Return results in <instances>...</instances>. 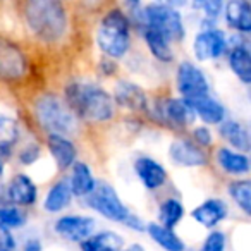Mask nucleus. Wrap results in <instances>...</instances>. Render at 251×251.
Here are the masks:
<instances>
[{
	"label": "nucleus",
	"instance_id": "obj_1",
	"mask_svg": "<svg viewBox=\"0 0 251 251\" xmlns=\"http://www.w3.org/2000/svg\"><path fill=\"white\" fill-rule=\"evenodd\" d=\"M66 97L71 110L86 121L103 122L114 117L112 97L95 84L73 83L67 86Z\"/></svg>",
	"mask_w": 251,
	"mask_h": 251
},
{
	"label": "nucleus",
	"instance_id": "obj_2",
	"mask_svg": "<svg viewBox=\"0 0 251 251\" xmlns=\"http://www.w3.org/2000/svg\"><path fill=\"white\" fill-rule=\"evenodd\" d=\"M25 18L29 29L45 42H57L67 26L66 11L59 0H26Z\"/></svg>",
	"mask_w": 251,
	"mask_h": 251
},
{
	"label": "nucleus",
	"instance_id": "obj_3",
	"mask_svg": "<svg viewBox=\"0 0 251 251\" xmlns=\"http://www.w3.org/2000/svg\"><path fill=\"white\" fill-rule=\"evenodd\" d=\"M86 203L93 210H97L100 215L107 217L115 222H121L129 226L131 229L143 230V222L138 219L136 215L129 212V208L121 201V198L117 196L115 189L110 184H107L105 181L95 182L93 189L90 195H86Z\"/></svg>",
	"mask_w": 251,
	"mask_h": 251
},
{
	"label": "nucleus",
	"instance_id": "obj_4",
	"mask_svg": "<svg viewBox=\"0 0 251 251\" xmlns=\"http://www.w3.org/2000/svg\"><path fill=\"white\" fill-rule=\"evenodd\" d=\"M97 42L101 52L108 57L119 59L129 49V21L124 12L114 9L110 11L98 26Z\"/></svg>",
	"mask_w": 251,
	"mask_h": 251
},
{
	"label": "nucleus",
	"instance_id": "obj_5",
	"mask_svg": "<svg viewBox=\"0 0 251 251\" xmlns=\"http://www.w3.org/2000/svg\"><path fill=\"white\" fill-rule=\"evenodd\" d=\"M35 114L40 126L52 134H73L77 129L76 114L53 95H45L36 101Z\"/></svg>",
	"mask_w": 251,
	"mask_h": 251
},
{
	"label": "nucleus",
	"instance_id": "obj_6",
	"mask_svg": "<svg viewBox=\"0 0 251 251\" xmlns=\"http://www.w3.org/2000/svg\"><path fill=\"white\" fill-rule=\"evenodd\" d=\"M140 19L143 28L160 33L167 42H181L184 38V25L174 7L164 4H150L141 11Z\"/></svg>",
	"mask_w": 251,
	"mask_h": 251
},
{
	"label": "nucleus",
	"instance_id": "obj_7",
	"mask_svg": "<svg viewBox=\"0 0 251 251\" xmlns=\"http://www.w3.org/2000/svg\"><path fill=\"white\" fill-rule=\"evenodd\" d=\"M28 62L18 45L0 36V79L16 81L26 74Z\"/></svg>",
	"mask_w": 251,
	"mask_h": 251
},
{
	"label": "nucleus",
	"instance_id": "obj_8",
	"mask_svg": "<svg viewBox=\"0 0 251 251\" xmlns=\"http://www.w3.org/2000/svg\"><path fill=\"white\" fill-rule=\"evenodd\" d=\"M53 229L64 239L73 241V243H83L93 234L95 220L91 217L83 215H66L57 220Z\"/></svg>",
	"mask_w": 251,
	"mask_h": 251
},
{
	"label": "nucleus",
	"instance_id": "obj_9",
	"mask_svg": "<svg viewBox=\"0 0 251 251\" xmlns=\"http://www.w3.org/2000/svg\"><path fill=\"white\" fill-rule=\"evenodd\" d=\"M227 36L220 29H205L195 38V55L198 60H208V59H219L227 50Z\"/></svg>",
	"mask_w": 251,
	"mask_h": 251
},
{
	"label": "nucleus",
	"instance_id": "obj_10",
	"mask_svg": "<svg viewBox=\"0 0 251 251\" xmlns=\"http://www.w3.org/2000/svg\"><path fill=\"white\" fill-rule=\"evenodd\" d=\"M176 81H177V90L184 95V98L208 93V81L205 74L191 62H182L177 67Z\"/></svg>",
	"mask_w": 251,
	"mask_h": 251
},
{
	"label": "nucleus",
	"instance_id": "obj_11",
	"mask_svg": "<svg viewBox=\"0 0 251 251\" xmlns=\"http://www.w3.org/2000/svg\"><path fill=\"white\" fill-rule=\"evenodd\" d=\"M184 100L193 108L195 115H198L205 124H220L226 117V108L217 100H213L208 93L196 95V97H189Z\"/></svg>",
	"mask_w": 251,
	"mask_h": 251
},
{
	"label": "nucleus",
	"instance_id": "obj_12",
	"mask_svg": "<svg viewBox=\"0 0 251 251\" xmlns=\"http://www.w3.org/2000/svg\"><path fill=\"white\" fill-rule=\"evenodd\" d=\"M158 110H160V115L165 121H169L171 124L181 126V127L191 126L196 119L195 112H193V108L189 107L184 98H171V100H165L164 103L160 105Z\"/></svg>",
	"mask_w": 251,
	"mask_h": 251
},
{
	"label": "nucleus",
	"instance_id": "obj_13",
	"mask_svg": "<svg viewBox=\"0 0 251 251\" xmlns=\"http://www.w3.org/2000/svg\"><path fill=\"white\" fill-rule=\"evenodd\" d=\"M134 171H136L140 181L147 186L148 189H157L160 186L165 184L167 181V172L162 167V164H158L157 160L148 157H141L134 164Z\"/></svg>",
	"mask_w": 251,
	"mask_h": 251
},
{
	"label": "nucleus",
	"instance_id": "obj_14",
	"mask_svg": "<svg viewBox=\"0 0 251 251\" xmlns=\"http://www.w3.org/2000/svg\"><path fill=\"white\" fill-rule=\"evenodd\" d=\"M114 97H115L114 100L117 101L121 107L129 108V110H134V112L145 110L148 103L145 91L134 83H119L117 86H115Z\"/></svg>",
	"mask_w": 251,
	"mask_h": 251
},
{
	"label": "nucleus",
	"instance_id": "obj_15",
	"mask_svg": "<svg viewBox=\"0 0 251 251\" xmlns=\"http://www.w3.org/2000/svg\"><path fill=\"white\" fill-rule=\"evenodd\" d=\"M169 151H171L172 160L184 167H200V165H205L206 162L205 153L195 143H189L186 140H176Z\"/></svg>",
	"mask_w": 251,
	"mask_h": 251
},
{
	"label": "nucleus",
	"instance_id": "obj_16",
	"mask_svg": "<svg viewBox=\"0 0 251 251\" xmlns=\"http://www.w3.org/2000/svg\"><path fill=\"white\" fill-rule=\"evenodd\" d=\"M193 219L198 224H201L203 227H215L220 220H224L227 217V205L222 200H206L200 206H196L191 212Z\"/></svg>",
	"mask_w": 251,
	"mask_h": 251
},
{
	"label": "nucleus",
	"instance_id": "obj_17",
	"mask_svg": "<svg viewBox=\"0 0 251 251\" xmlns=\"http://www.w3.org/2000/svg\"><path fill=\"white\" fill-rule=\"evenodd\" d=\"M7 195H9V200H11V201L18 203V205H23V206H28L36 201L38 191H36L35 182H33L28 176L18 174L16 177H12L11 182H9Z\"/></svg>",
	"mask_w": 251,
	"mask_h": 251
},
{
	"label": "nucleus",
	"instance_id": "obj_18",
	"mask_svg": "<svg viewBox=\"0 0 251 251\" xmlns=\"http://www.w3.org/2000/svg\"><path fill=\"white\" fill-rule=\"evenodd\" d=\"M226 19L236 31H251V7L248 0H229L226 5Z\"/></svg>",
	"mask_w": 251,
	"mask_h": 251
},
{
	"label": "nucleus",
	"instance_id": "obj_19",
	"mask_svg": "<svg viewBox=\"0 0 251 251\" xmlns=\"http://www.w3.org/2000/svg\"><path fill=\"white\" fill-rule=\"evenodd\" d=\"M49 150L52 153L59 169H67L76 160V147L62 134H50L49 136Z\"/></svg>",
	"mask_w": 251,
	"mask_h": 251
},
{
	"label": "nucleus",
	"instance_id": "obj_20",
	"mask_svg": "<svg viewBox=\"0 0 251 251\" xmlns=\"http://www.w3.org/2000/svg\"><path fill=\"white\" fill-rule=\"evenodd\" d=\"M73 200V189H71L69 181L62 179V181L55 182V184L50 188L49 195L45 198V203H43V208L50 213H57L60 210H64Z\"/></svg>",
	"mask_w": 251,
	"mask_h": 251
},
{
	"label": "nucleus",
	"instance_id": "obj_21",
	"mask_svg": "<svg viewBox=\"0 0 251 251\" xmlns=\"http://www.w3.org/2000/svg\"><path fill=\"white\" fill-rule=\"evenodd\" d=\"M219 129L220 134L229 141L230 147L237 148L239 151L250 150V133L243 124L234 121H222Z\"/></svg>",
	"mask_w": 251,
	"mask_h": 251
},
{
	"label": "nucleus",
	"instance_id": "obj_22",
	"mask_svg": "<svg viewBox=\"0 0 251 251\" xmlns=\"http://www.w3.org/2000/svg\"><path fill=\"white\" fill-rule=\"evenodd\" d=\"M217 160L219 165L226 172L232 176H243L250 172V160H248L246 155L232 151L229 148H220L219 153H217Z\"/></svg>",
	"mask_w": 251,
	"mask_h": 251
},
{
	"label": "nucleus",
	"instance_id": "obj_23",
	"mask_svg": "<svg viewBox=\"0 0 251 251\" xmlns=\"http://www.w3.org/2000/svg\"><path fill=\"white\" fill-rule=\"evenodd\" d=\"M95 177L91 174L90 167L86 164H81V162H74L73 164V176H71V189H73V195L76 196H86L91 193L95 186Z\"/></svg>",
	"mask_w": 251,
	"mask_h": 251
},
{
	"label": "nucleus",
	"instance_id": "obj_24",
	"mask_svg": "<svg viewBox=\"0 0 251 251\" xmlns=\"http://www.w3.org/2000/svg\"><path fill=\"white\" fill-rule=\"evenodd\" d=\"M124 244V239L117 232L105 230L97 236H90L83 241L84 251H119Z\"/></svg>",
	"mask_w": 251,
	"mask_h": 251
},
{
	"label": "nucleus",
	"instance_id": "obj_25",
	"mask_svg": "<svg viewBox=\"0 0 251 251\" xmlns=\"http://www.w3.org/2000/svg\"><path fill=\"white\" fill-rule=\"evenodd\" d=\"M150 237L157 244H160L165 251H184V243L177 237L174 229H169L160 224H150L147 227Z\"/></svg>",
	"mask_w": 251,
	"mask_h": 251
},
{
	"label": "nucleus",
	"instance_id": "obj_26",
	"mask_svg": "<svg viewBox=\"0 0 251 251\" xmlns=\"http://www.w3.org/2000/svg\"><path fill=\"white\" fill-rule=\"evenodd\" d=\"M230 69L234 71L237 77L243 83H250L251 81V55L248 52L246 47H234L232 52L229 55Z\"/></svg>",
	"mask_w": 251,
	"mask_h": 251
},
{
	"label": "nucleus",
	"instance_id": "obj_27",
	"mask_svg": "<svg viewBox=\"0 0 251 251\" xmlns=\"http://www.w3.org/2000/svg\"><path fill=\"white\" fill-rule=\"evenodd\" d=\"M145 40H147V45L150 49L151 55L155 57L157 60L160 62H171L174 53H172V49H171V43L160 35V33L153 31L150 28H145Z\"/></svg>",
	"mask_w": 251,
	"mask_h": 251
},
{
	"label": "nucleus",
	"instance_id": "obj_28",
	"mask_svg": "<svg viewBox=\"0 0 251 251\" xmlns=\"http://www.w3.org/2000/svg\"><path fill=\"white\" fill-rule=\"evenodd\" d=\"M182 215H184V206L179 200L169 198L160 205V213H158V219L162 222L160 226L174 229L179 220L182 219Z\"/></svg>",
	"mask_w": 251,
	"mask_h": 251
},
{
	"label": "nucleus",
	"instance_id": "obj_29",
	"mask_svg": "<svg viewBox=\"0 0 251 251\" xmlns=\"http://www.w3.org/2000/svg\"><path fill=\"white\" fill-rule=\"evenodd\" d=\"M229 195L232 196V200L241 206L246 215L251 213V182L248 179L243 181H236L229 186Z\"/></svg>",
	"mask_w": 251,
	"mask_h": 251
},
{
	"label": "nucleus",
	"instance_id": "obj_30",
	"mask_svg": "<svg viewBox=\"0 0 251 251\" xmlns=\"http://www.w3.org/2000/svg\"><path fill=\"white\" fill-rule=\"evenodd\" d=\"M26 222V215L19 208L12 206H0V230H11L23 227Z\"/></svg>",
	"mask_w": 251,
	"mask_h": 251
},
{
	"label": "nucleus",
	"instance_id": "obj_31",
	"mask_svg": "<svg viewBox=\"0 0 251 251\" xmlns=\"http://www.w3.org/2000/svg\"><path fill=\"white\" fill-rule=\"evenodd\" d=\"M18 124L9 115L0 114V145H12L18 138Z\"/></svg>",
	"mask_w": 251,
	"mask_h": 251
},
{
	"label": "nucleus",
	"instance_id": "obj_32",
	"mask_svg": "<svg viewBox=\"0 0 251 251\" xmlns=\"http://www.w3.org/2000/svg\"><path fill=\"white\" fill-rule=\"evenodd\" d=\"M224 250H226V236H224V232L213 230V232L208 234V237L205 239V243H203L200 251H224Z\"/></svg>",
	"mask_w": 251,
	"mask_h": 251
},
{
	"label": "nucleus",
	"instance_id": "obj_33",
	"mask_svg": "<svg viewBox=\"0 0 251 251\" xmlns=\"http://www.w3.org/2000/svg\"><path fill=\"white\" fill-rule=\"evenodd\" d=\"M193 2H195V7L205 12L208 19L217 18L222 11V0H193Z\"/></svg>",
	"mask_w": 251,
	"mask_h": 251
},
{
	"label": "nucleus",
	"instance_id": "obj_34",
	"mask_svg": "<svg viewBox=\"0 0 251 251\" xmlns=\"http://www.w3.org/2000/svg\"><path fill=\"white\" fill-rule=\"evenodd\" d=\"M40 157V148L36 147V145H28V147L25 148V150L19 153V158H21L23 164H33V162L36 160V158Z\"/></svg>",
	"mask_w": 251,
	"mask_h": 251
},
{
	"label": "nucleus",
	"instance_id": "obj_35",
	"mask_svg": "<svg viewBox=\"0 0 251 251\" xmlns=\"http://www.w3.org/2000/svg\"><path fill=\"white\" fill-rule=\"evenodd\" d=\"M16 241L9 230H0V251H14Z\"/></svg>",
	"mask_w": 251,
	"mask_h": 251
},
{
	"label": "nucleus",
	"instance_id": "obj_36",
	"mask_svg": "<svg viewBox=\"0 0 251 251\" xmlns=\"http://www.w3.org/2000/svg\"><path fill=\"white\" fill-rule=\"evenodd\" d=\"M195 140L198 145L206 147V145H212V133H210L208 127H196L195 129Z\"/></svg>",
	"mask_w": 251,
	"mask_h": 251
},
{
	"label": "nucleus",
	"instance_id": "obj_37",
	"mask_svg": "<svg viewBox=\"0 0 251 251\" xmlns=\"http://www.w3.org/2000/svg\"><path fill=\"white\" fill-rule=\"evenodd\" d=\"M9 158V147L7 145H0V176L4 172V165Z\"/></svg>",
	"mask_w": 251,
	"mask_h": 251
},
{
	"label": "nucleus",
	"instance_id": "obj_38",
	"mask_svg": "<svg viewBox=\"0 0 251 251\" xmlns=\"http://www.w3.org/2000/svg\"><path fill=\"white\" fill-rule=\"evenodd\" d=\"M25 251H42V244L38 239H29L25 246Z\"/></svg>",
	"mask_w": 251,
	"mask_h": 251
},
{
	"label": "nucleus",
	"instance_id": "obj_39",
	"mask_svg": "<svg viewBox=\"0 0 251 251\" xmlns=\"http://www.w3.org/2000/svg\"><path fill=\"white\" fill-rule=\"evenodd\" d=\"M164 5H169V7H179V5H184L186 0H160Z\"/></svg>",
	"mask_w": 251,
	"mask_h": 251
},
{
	"label": "nucleus",
	"instance_id": "obj_40",
	"mask_svg": "<svg viewBox=\"0 0 251 251\" xmlns=\"http://www.w3.org/2000/svg\"><path fill=\"white\" fill-rule=\"evenodd\" d=\"M126 251H145L141 246H138V244H133V246H129Z\"/></svg>",
	"mask_w": 251,
	"mask_h": 251
}]
</instances>
